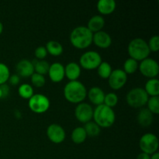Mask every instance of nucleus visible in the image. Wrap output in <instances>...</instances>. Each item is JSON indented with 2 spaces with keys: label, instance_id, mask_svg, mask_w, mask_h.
Segmentation results:
<instances>
[{
  "label": "nucleus",
  "instance_id": "39448f33",
  "mask_svg": "<svg viewBox=\"0 0 159 159\" xmlns=\"http://www.w3.org/2000/svg\"><path fill=\"white\" fill-rule=\"evenodd\" d=\"M149 96L144 88L135 87L131 89L126 96V100L130 107L134 108H141L147 104Z\"/></svg>",
  "mask_w": 159,
  "mask_h": 159
},
{
  "label": "nucleus",
  "instance_id": "9b49d317",
  "mask_svg": "<svg viewBox=\"0 0 159 159\" xmlns=\"http://www.w3.org/2000/svg\"><path fill=\"white\" fill-rule=\"evenodd\" d=\"M93 108L90 104L87 102H80L77 104L75 109V118L81 123L85 124L91 121L93 119Z\"/></svg>",
  "mask_w": 159,
  "mask_h": 159
},
{
  "label": "nucleus",
  "instance_id": "dca6fc26",
  "mask_svg": "<svg viewBox=\"0 0 159 159\" xmlns=\"http://www.w3.org/2000/svg\"><path fill=\"white\" fill-rule=\"evenodd\" d=\"M87 96L93 104L96 106L103 104L105 93L99 86H93L87 92Z\"/></svg>",
  "mask_w": 159,
  "mask_h": 159
},
{
  "label": "nucleus",
  "instance_id": "72a5a7b5",
  "mask_svg": "<svg viewBox=\"0 0 159 159\" xmlns=\"http://www.w3.org/2000/svg\"><path fill=\"white\" fill-rule=\"evenodd\" d=\"M48 54V53L44 46L37 47L34 51V54L38 60H43L47 57Z\"/></svg>",
  "mask_w": 159,
  "mask_h": 159
},
{
  "label": "nucleus",
  "instance_id": "7c9ffc66",
  "mask_svg": "<svg viewBox=\"0 0 159 159\" xmlns=\"http://www.w3.org/2000/svg\"><path fill=\"white\" fill-rule=\"evenodd\" d=\"M118 100H119V99H118V96L116 93H109L107 94H105L103 104L110 107V108H113L116 106Z\"/></svg>",
  "mask_w": 159,
  "mask_h": 159
},
{
  "label": "nucleus",
  "instance_id": "ea45409f",
  "mask_svg": "<svg viewBox=\"0 0 159 159\" xmlns=\"http://www.w3.org/2000/svg\"><path fill=\"white\" fill-rule=\"evenodd\" d=\"M2 31H3V24H2V23L0 21V34L2 33Z\"/></svg>",
  "mask_w": 159,
  "mask_h": 159
},
{
  "label": "nucleus",
  "instance_id": "4be33fe9",
  "mask_svg": "<svg viewBox=\"0 0 159 159\" xmlns=\"http://www.w3.org/2000/svg\"><path fill=\"white\" fill-rule=\"evenodd\" d=\"M86 132L83 127H77L72 130L71 134V138L75 144H82L87 138Z\"/></svg>",
  "mask_w": 159,
  "mask_h": 159
},
{
  "label": "nucleus",
  "instance_id": "a878e982",
  "mask_svg": "<svg viewBox=\"0 0 159 159\" xmlns=\"http://www.w3.org/2000/svg\"><path fill=\"white\" fill-rule=\"evenodd\" d=\"M96 69H97V72L99 77L105 79H108L109 76L110 75L112 71H113L111 65L107 61L101 62L100 65L98 66V68Z\"/></svg>",
  "mask_w": 159,
  "mask_h": 159
},
{
  "label": "nucleus",
  "instance_id": "c756f323",
  "mask_svg": "<svg viewBox=\"0 0 159 159\" xmlns=\"http://www.w3.org/2000/svg\"><path fill=\"white\" fill-rule=\"evenodd\" d=\"M10 77V71L6 64L0 62V85L6 83Z\"/></svg>",
  "mask_w": 159,
  "mask_h": 159
},
{
  "label": "nucleus",
  "instance_id": "393cba45",
  "mask_svg": "<svg viewBox=\"0 0 159 159\" xmlns=\"http://www.w3.org/2000/svg\"><path fill=\"white\" fill-rule=\"evenodd\" d=\"M83 127L85 129V132H86L87 136L94 138V137L98 136L100 134L101 127H99L94 121L91 120L89 122L85 123V126Z\"/></svg>",
  "mask_w": 159,
  "mask_h": 159
},
{
  "label": "nucleus",
  "instance_id": "6e6552de",
  "mask_svg": "<svg viewBox=\"0 0 159 159\" xmlns=\"http://www.w3.org/2000/svg\"><path fill=\"white\" fill-rule=\"evenodd\" d=\"M158 145V138L155 134L146 133L140 138L139 147L141 152L149 155L157 152Z\"/></svg>",
  "mask_w": 159,
  "mask_h": 159
},
{
  "label": "nucleus",
  "instance_id": "f8f14e48",
  "mask_svg": "<svg viewBox=\"0 0 159 159\" xmlns=\"http://www.w3.org/2000/svg\"><path fill=\"white\" fill-rule=\"evenodd\" d=\"M47 136L51 142L61 144L65 141L66 133L60 124H51L47 128Z\"/></svg>",
  "mask_w": 159,
  "mask_h": 159
},
{
  "label": "nucleus",
  "instance_id": "0eeeda50",
  "mask_svg": "<svg viewBox=\"0 0 159 159\" xmlns=\"http://www.w3.org/2000/svg\"><path fill=\"white\" fill-rule=\"evenodd\" d=\"M102 61L100 54L96 51H88L81 55L79 65L86 70H94L98 68Z\"/></svg>",
  "mask_w": 159,
  "mask_h": 159
},
{
  "label": "nucleus",
  "instance_id": "b1692460",
  "mask_svg": "<svg viewBox=\"0 0 159 159\" xmlns=\"http://www.w3.org/2000/svg\"><path fill=\"white\" fill-rule=\"evenodd\" d=\"M32 62L34 64V71L36 73H38L42 75L48 74L50 68V64L48 63V61L45 60H36L33 61Z\"/></svg>",
  "mask_w": 159,
  "mask_h": 159
},
{
  "label": "nucleus",
  "instance_id": "f257e3e1",
  "mask_svg": "<svg viewBox=\"0 0 159 159\" xmlns=\"http://www.w3.org/2000/svg\"><path fill=\"white\" fill-rule=\"evenodd\" d=\"M63 93L67 101L79 104L86 98L87 89L85 85L80 81H69L64 87Z\"/></svg>",
  "mask_w": 159,
  "mask_h": 159
},
{
  "label": "nucleus",
  "instance_id": "423d86ee",
  "mask_svg": "<svg viewBox=\"0 0 159 159\" xmlns=\"http://www.w3.org/2000/svg\"><path fill=\"white\" fill-rule=\"evenodd\" d=\"M30 110L35 113H43L48 110L51 106L49 98L41 93H35L28 101Z\"/></svg>",
  "mask_w": 159,
  "mask_h": 159
},
{
  "label": "nucleus",
  "instance_id": "9d476101",
  "mask_svg": "<svg viewBox=\"0 0 159 159\" xmlns=\"http://www.w3.org/2000/svg\"><path fill=\"white\" fill-rule=\"evenodd\" d=\"M127 81V75L121 68L113 70L108 78V83L113 89L118 90L124 86Z\"/></svg>",
  "mask_w": 159,
  "mask_h": 159
},
{
  "label": "nucleus",
  "instance_id": "a19ab883",
  "mask_svg": "<svg viewBox=\"0 0 159 159\" xmlns=\"http://www.w3.org/2000/svg\"><path fill=\"white\" fill-rule=\"evenodd\" d=\"M2 98V91H1V89H0V99Z\"/></svg>",
  "mask_w": 159,
  "mask_h": 159
},
{
  "label": "nucleus",
  "instance_id": "2eb2a0df",
  "mask_svg": "<svg viewBox=\"0 0 159 159\" xmlns=\"http://www.w3.org/2000/svg\"><path fill=\"white\" fill-rule=\"evenodd\" d=\"M93 42L98 48H107L112 44V37L106 31L100 30L93 34Z\"/></svg>",
  "mask_w": 159,
  "mask_h": 159
},
{
  "label": "nucleus",
  "instance_id": "bb28decb",
  "mask_svg": "<svg viewBox=\"0 0 159 159\" xmlns=\"http://www.w3.org/2000/svg\"><path fill=\"white\" fill-rule=\"evenodd\" d=\"M138 61H137L134 59L129 57L124 61V71L127 75L133 74L138 69Z\"/></svg>",
  "mask_w": 159,
  "mask_h": 159
},
{
  "label": "nucleus",
  "instance_id": "473e14b6",
  "mask_svg": "<svg viewBox=\"0 0 159 159\" xmlns=\"http://www.w3.org/2000/svg\"><path fill=\"white\" fill-rule=\"evenodd\" d=\"M148 45L150 51L157 52L159 50V37L158 35H154L149 39V41L148 42Z\"/></svg>",
  "mask_w": 159,
  "mask_h": 159
},
{
  "label": "nucleus",
  "instance_id": "aec40b11",
  "mask_svg": "<svg viewBox=\"0 0 159 159\" xmlns=\"http://www.w3.org/2000/svg\"><path fill=\"white\" fill-rule=\"evenodd\" d=\"M116 3L114 0H99L97 2V9L102 15H109L115 10Z\"/></svg>",
  "mask_w": 159,
  "mask_h": 159
},
{
  "label": "nucleus",
  "instance_id": "20e7f679",
  "mask_svg": "<svg viewBox=\"0 0 159 159\" xmlns=\"http://www.w3.org/2000/svg\"><path fill=\"white\" fill-rule=\"evenodd\" d=\"M127 52L130 57L138 61L148 57L151 51L149 50L148 42L143 38L137 37L130 40L128 43Z\"/></svg>",
  "mask_w": 159,
  "mask_h": 159
},
{
  "label": "nucleus",
  "instance_id": "ddd939ff",
  "mask_svg": "<svg viewBox=\"0 0 159 159\" xmlns=\"http://www.w3.org/2000/svg\"><path fill=\"white\" fill-rule=\"evenodd\" d=\"M48 74L53 82H61L65 77V66L60 62H54L50 65Z\"/></svg>",
  "mask_w": 159,
  "mask_h": 159
},
{
  "label": "nucleus",
  "instance_id": "4c0bfd02",
  "mask_svg": "<svg viewBox=\"0 0 159 159\" xmlns=\"http://www.w3.org/2000/svg\"><path fill=\"white\" fill-rule=\"evenodd\" d=\"M150 159H159V153L158 152H155V153L152 154V155H151V158Z\"/></svg>",
  "mask_w": 159,
  "mask_h": 159
},
{
  "label": "nucleus",
  "instance_id": "c85d7f7f",
  "mask_svg": "<svg viewBox=\"0 0 159 159\" xmlns=\"http://www.w3.org/2000/svg\"><path fill=\"white\" fill-rule=\"evenodd\" d=\"M148 109L153 114L159 113V97L158 96H150L147 102Z\"/></svg>",
  "mask_w": 159,
  "mask_h": 159
},
{
  "label": "nucleus",
  "instance_id": "a211bd4d",
  "mask_svg": "<svg viewBox=\"0 0 159 159\" xmlns=\"http://www.w3.org/2000/svg\"><path fill=\"white\" fill-rule=\"evenodd\" d=\"M137 120L142 127H149L154 120V114L148 108H141L138 113Z\"/></svg>",
  "mask_w": 159,
  "mask_h": 159
},
{
  "label": "nucleus",
  "instance_id": "7ed1b4c3",
  "mask_svg": "<svg viewBox=\"0 0 159 159\" xmlns=\"http://www.w3.org/2000/svg\"><path fill=\"white\" fill-rule=\"evenodd\" d=\"M93 118L99 127L108 128L115 123L116 114L113 108L107 107L105 104H101L96 106L93 110Z\"/></svg>",
  "mask_w": 159,
  "mask_h": 159
},
{
  "label": "nucleus",
  "instance_id": "c9c22d12",
  "mask_svg": "<svg viewBox=\"0 0 159 159\" xmlns=\"http://www.w3.org/2000/svg\"><path fill=\"white\" fill-rule=\"evenodd\" d=\"M9 83L12 85H16L20 83V76L18 75L17 74H13V75H11L10 77H9Z\"/></svg>",
  "mask_w": 159,
  "mask_h": 159
},
{
  "label": "nucleus",
  "instance_id": "412c9836",
  "mask_svg": "<svg viewBox=\"0 0 159 159\" xmlns=\"http://www.w3.org/2000/svg\"><path fill=\"white\" fill-rule=\"evenodd\" d=\"M144 90L150 96H158L159 95V81L157 78L149 79L144 85Z\"/></svg>",
  "mask_w": 159,
  "mask_h": 159
},
{
  "label": "nucleus",
  "instance_id": "cd10ccee",
  "mask_svg": "<svg viewBox=\"0 0 159 159\" xmlns=\"http://www.w3.org/2000/svg\"><path fill=\"white\" fill-rule=\"evenodd\" d=\"M18 93L23 99H30L34 94V88L30 84L23 83L19 86Z\"/></svg>",
  "mask_w": 159,
  "mask_h": 159
},
{
  "label": "nucleus",
  "instance_id": "2f4dec72",
  "mask_svg": "<svg viewBox=\"0 0 159 159\" xmlns=\"http://www.w3.org/2000/svg\"><path fill=\"white\" fill-rule=\"evenodd\" d=\"M31 78V82H32L33 85L37 88L40 87H43L45 85L46 82V79H45L44 75L38 74V73L34 72L32 75L30 76Z\"/></svg>",
  "mask_w": 159,
  "mask_h": 159
},
{
  "label": "nucleus",
  "instance_id": "f03ea898",
  "mask_svg": "<svg viewBox=\"0 0 159 159\" xmlns=\"http://www.w3.org/2000/svg\"><path fill=\"white\" fill-rule=\"evenodd\" d=\"M93 34L85 26H79L71 30L69 40L71 44L78 49H85L93 43Z\"/></svg>",
  "mask_w": 159,
  "mask_h": 159
},
{
  "label": "nucleus",
  "instance_id": "4468645a",
  "mask_svg": "<svg viewBox=\"0 0 159 159\" xmlns=\"http://www.w3.org/2000/svg\"><path fill=\"white\" fill-rule=\"evenodd\" d=\"M16 70L19 76L25 78L30 77L35 72L34 64L28 59H22L19 61L16 65Z\"/></svg>",
  "mask_w": 159,
  "mask_h": 159
},
{
  "label": "nucleus",
  "instance_id": "6ab92c4d",
  "mask_svg": "<svg viewBox=\"0 0 159 159\" xmlns=\"http://www.w3.org/2000/svg\"><path fill=\"white\" fill-rule=\"evenodd\" d=\"M105 25V20L101 15H95L89 20L87 23V28L93 34L102 30Z\"/></svg>",
  "mask_w": 159,
  "mask_h": 159
},
{
  "label": "nucleus",
  "instance_id": "e433bc0d",
  "mask_svg": "<svg viewBox=\"0 0 159 159\" xmlns=\"http://www.w3.org/2000/svg\"><path fill=\"white\" fill-rule=\"evenodd\" d=\"M150 158L151 155H148V154L146 153H144V152H141L140 154H138L136 159H150Z\"/></svg>",
  "mask_w": 159,
  "mask_h": 159
},
{
  "label": "nucleus",
  "instance_id": "f3484780",
  "mask_svg": "<svg viewBox=\"0 0 159 159\" xmlns=\"http://www.w3.org/2000/svg\"><path fill=\"white\" fill-rule=\"evenodd\" d=\"M82 72V68L79 63L75 61L68 62L65 66V76L70 81L78 80Z\"/></svg>",
  "mask_w": 159,
  "mask_h": 159
},
{
  "label": "nucleus",
  "instance_id": "f704fd0d",
  "mask_svg": "<svg viewBox=\"0 0 159 159\" xmlns=\"http://www.w3.org/2000/svg\"><path fill=\"white\" fill-rule=\"evenodd\" d=\"M0 89L2 91V98H6L9 95V92H10V88L9 85L6 83L2 84L0 85Z\"/></svg>",
  "mask_w": 159,
  "mask_h": 159
},
{
  "label": "nucleus",
  "instance_id": "58836bf2",
  "mask_svg": "<svg viewBox=\"0 0 159 159\" xmlns=\"http://www.w3.org/2000/svg\"><path fill=\"white\" fill-rule=\"evenodd\" d=\"M15 115H16V116L17 118H20V116H21V113H20L19 110H16Z\"/></svg>",
  "mask_w": 159,
  "mask_h": 159
},
{
  "label": "nucleus",
  "instance_id": "1a4fd4ad",
  "mask_svg": "<svg viewBox=\"0 0 159 159\" xmlns=\"http://www.w3.org/2000/svg\"><path fill=\"white\" fill-rule=\"evenodd\" d=\"M138 68L143 75L149 79L156 78L159 73V65L158 61L151 57H147L141 61L138 65Z\"/></svg>",
  "mask_w": 159,
  "mask_h": 159
},
{
  "label": "nucleus",
  "instance_id": "5701e85b",
  "mask_svg": "<svg viewBox=\"0 0 159 159\" xmlns=\"http://www.w3.org/2000/svg\"><path fill=\"white\" fill-rule=\"evenodd\" d=\"M47 51L53 56H59L63 53L64 48L61 43L56 40H50L46 43Z\"/></svg>",
  "mask_w": 159,
  "mask_h": 159
}]
</instances>
